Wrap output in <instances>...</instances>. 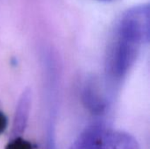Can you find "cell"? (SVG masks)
<instances>
[{
    "mask_svg": "<svg viewBox=\"0 0 150 149\" xmlns=\"http://www.w3.org/2000/svg\"><path fill=\"white\" fill-rule=\"evenodd\" d=\"M98 85L95 80H89L83 90V101L85 106L95 114H100L105 108V98Z\"/></svg>",
    "mask_w": 150,
    "mask_h": 149,
    "instance_id": "cell-4",
    "label": "cell"
},
{
    "mask_svg": "<svg viewBox=\"0 0 150 149\" xmlns=\"http://www.w3.org/2000/svg\"><path fill=\"white\" fill-rule=\"evenodd\" d=\"M104 130L102 126L95 125L88 127L80 134L70 149H101V134Z\"/></svg>",
    "mask_w": 150,
    "mask_h": 149,
    "instance_id": "cell-5",
    "label": "cell"
},
{
    "mask_svg": "<svg viewBox=\"0 0 150 149\" xmlns=\"http://www.w3.org/2000/svg\"><path fill=\"white\" fill-rule=\"evenodd\" d=\"M6 126H7V119L4 114V112L0 111V134L5 130Z\"/></svg>",
    "mask_w": 150,
    "mask_h": 149,
    "instance_id": "cell-7",
    "label": "cell"
},
{
    "mask_svg": "<svg viewBox=\"0 0 150 149\" xmlns=\"http://www.w3.org/2000/svg\"><path fill=\"white\" fill-rule=\"evenodd\" d=\"M99 1H102V2H114V1H117V0H99Z\"/></svg>",
    "mask_w": 150,
    "mask_h": 149,
    "instance_id": "cell-8",
    "label": "cell"
},
{
    "mask_svg": "<svg viewBox=\"0 0 150 149\" xmlns=\"http://www.w3.org/2000/svg\"><path fill=\"white\" fill-rule=\"evenodd\" d=\"M149 35V5L127 11L120 19L106 57V72L114 80L124 77L134 65L141 47Z\"/></svg>",
    "mask_w": 150,
    "mask_h": 149,
    "instance_id": "cell-1",
    "label": "cell"
},
{
    "mask_svg": "<svg viewBox=\"0 0 150 149\" xmlns=\"http://www.w3.org/2000/svg\"><path fill=\"white\" fill-rule=\"evenodd\" d=\"M30 146L28 142L24 141L22 138L11 140L10 144L7 149H30Z\"/></svg>",
    "mask_w": 150,
    "mask_h": 149,
    "instance_id": "cell-6",
    "label": "cell"
},
{
    "mask_svg": "<svg viewBox=\"0 0 150 149\" xmlns=\"http://www.w3.org/2000/svg\"><path fill=\"white\" fill-rule=\"evenodd\" d=\"M32 95L30 93V90H25L22 93L17 105L11 133V140L21 138V136L23 135L29 119Z\"/></svg>",
    "mask_w": 150,
    "mask_h": 149,
    "instance_id": "cell-2",
    "label": "cell"
},
{
    "mask_svg": "<svg viewBox=\"0 0 150 149\" xmlns=\"http://www.w3.org/2000/svg\"><path fill=\"white\" fill-rule=\"evenodd\" d=\"M100 145L101 149H140L137 140L130 133L105 128L102 132Z\"/></svg>",
    "mask_w": 150,
    "mask_h": 149,
    "instance_id": "cell-3",
    "label": "cell"
}]
</instances>
